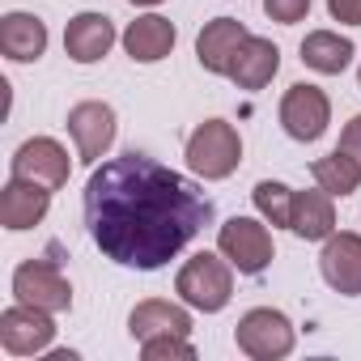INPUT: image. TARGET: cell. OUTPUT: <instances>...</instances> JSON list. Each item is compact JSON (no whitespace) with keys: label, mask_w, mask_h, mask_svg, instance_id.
<instances>
[{"label":"cell","mask_w":361,"mask_h":361,"mask_svg":"<svg viewBox=\"0 0 361 361\" xmlns=\"http://www.w3.org/2000/svg\"><path fill=\"white\" fill-rule=\"evenodd\" d=\"M209 221L213 204L188 178L136 149L102 161L85 183L90 238L106 259L136 272L170 264Z\"/></svg>","instance_id":"cell-1"},{"label":"cell","mask_w":361,"mask_h":361,"mask_svg":"<svg viewBox=\"0 0 361 361\" xmlns=\"http://www.w3.org/2000/svg\"><path fill=\"white\" fill-rule=\"evenodd\" d=\"M174 293L183 298L192 310H204V314H217L230 306L234 298V264L226 255H213V251H200L192 255L174 276Z\"/></svg>","instance_id":"cell-2"},{"label":"cell","mask_w":361,"mask_h":361,"mask_svg":"<svg viewBox=\"0 0 361 361\" xmlns=\"http://www.w3.org/2000/svg\"><path fill=\"white\" fill-rule=\"evenodd\" d=\"M243 161V140L234 132V123L226 119H204L192 140H188V166L192 174L209 178V183H217V178H230Z\"/></svg>","instance_id":"cell-3"},{"label":"cell","mask_w":361,"mask_h":361,"mask_svg":"<svg viewBox=\"0 0 361 361\" xmlns=\"http://www.w3.org/2000/svg\"><path fill=\"white\" fill-rule=\"evenodd\" d=\"M234 340H238V353H247L255 361H276V357L293 353V323L272 306H255L238 319Z\"/></svg>","instance_id":"cell-4"},{"label":"cell","mask_w":361,"mask_h":361,"mask_svg":"<svg viewBox=\"0 0 361 361\" xmlns=\"http://www.w3.org/2000/svg\"><path fill=\"white\" fill-rule=\"evenodd\" d=\"M217 251L243 272V276H259L272 264V234L264 221L255 217H230L217 230Z\"/></svg>","instance_id":"cell-5"},{"label":"cell","mask_w":361,"mask_h":361,"mask_svg":"<svg viewBox=\"0 0 361 361\" xmlns=\"http://www.w3.org/2000/svg\"><path fill=\"white\" fill-rule=\"evenodd\" d=\"M13 298L51 314L73 310V285L64 281V272L56 268V259H26L13 272Z\"/></svg>","instance_id":"cell-6"},{"label":"cell","mask_w":361,"mask_h":361,"mask_svg":"<svg viewBox=\"0 0 361 361\" xmlns=\"http://www.w3.org/2000/svg\"><path fill=\"white\" fill-rule=\"evenodd\" d=\"M327 123H331V102H327V94L319 85L298 81V85L285 90V98H281V128L293 140L310 145V140H319L327 132Z\"/></svg>","instance_id":"cell-7"},{"label":"cell","mask_w":361,"mask_h":361,"mask_svg":"<svg viewBox=\"0 0 361 361\" xmlns=\"http://www.w3.org/2000/svg\"><path fill=\"white\" fill-rule=\"evenodd\" d=\"M56 340V323H51V310H39V306H9L0 314V344L13 357H35V353H47Z\"/></svg>","instance_id":"cell-8"},{"label":"cell","mask_w":361,"mask_h":361,"mask_svg":"<svg viewBox=\"0 0 361 361\" xmlns=\"http://www.w3.org/2000/svg\"><path fill=\"white\" fill-rule=\"evenodd\" d=\"M73 174V161H68V149L51 136H35L26 140L18 153H13V178H30V183H43V188H64Z\"/></svg>","instance_id":"cell-9"},{"label":"cell","mask_w":361,"mask_h":361,"mask_svg":"<svg viewBox=\"0 0 361 361\" xmlns=\"http://www.w3.org/2000/svg\"><path fill=\"white\" fill-rule=\"evenodd\" d=\"M68 136L77 145V157L85 166H98V157L115 140V111L106 102H77L68 111Z\"/></svg>","instance_id":"cell-10"},{"label":"cell","mask_w":361,"mask_h":361,"mask_svg":"<svg viewBox=\"0 0 361 361\" xmlns=\"http://www.w3.org/2000/svg\"><path fill=\"white\" fill-rule=\"evenodd\" d=\"M319 272L323 281L344 293V298H357L361 293V234H331L323 238V255H319Z\"/></svg>","instance_id":"cell-11"},{"label":"cell","mask_w":361,"mask_h":361,"mask_svg":"<svg viewBox=\"0 0 361 361\" xmlns=\"http://www.w3.org/2000/svg\"><path fill=\"white\" fill-rule=\"evenodd\" d=\"M51 209V188L30 183V178H9L0 188V226L5 230H30L47 217Z\"/></svg>","instance_id":"cell-12"},{"label":"cell","mask_w":361,"mask_h":361,"mask_svg":"<svg viewBox=\"0 0 361 361\" xmlns=\"http://www.w3.org/2000/svg\"><path fill=\"white\" fill-rule=\"evenodd\" d=\"M251 39V30L243 26V22H234V18H213L204 30H200V39H196V60H200V68H209V73H217V77H230V64H234V56H238V47Z\"/></svg>","instance_id":"cell-13"},{"label":"cell","mask_w":361,"mask_h":361,"mask_svg":"<svg viewBox=\"0 0 361 361\" xmlns=\"http://www.w3.org/2000/svg\"><path fill=\"white\" fill-rule=\"evenodd\" d=\"M115 47V22L106 13H77L64 30V51L77 64H98Z\"/></svg>","instance_id":"cell-14"},{"label":"cell","mask_w":361,"mask_h":361,"mask_svg":"<svg viewBox=\"0 0 361 361\" xmlns=\"http://www.w3.org/2000/svg\"><path fill=\"white\" fill-rule=\"evenodd\" d=\"M276 68H281V47H276L272 39L251 35V39L238 47L234 64H230V81H234L238 90H264V85L276 77Z\"/></svg>","instance_id":"cell-15"},{"label":"cell","mask_w":361,"mask_h":361,"mask_svg":"<svg viewBox=\"0 0 361 361\" xmlns=\"http://www.w3.org/2000/svg\"><path fill=\"white\" fill-rule=\"evenodd\" d=\"M336 196L314 188V192H293V213H289V230L306 243H323L336 234Z\"/></svg>","instance_id":"cell-16"},{"label":"cell","mask_w":361,"mask_h":361,"mask_svg":"<svg viewBox=\"0 0 361 361\" xmlns=\"http://www.w3.org/2000/svg\"><path fill=\"white\" fill-rule=\"evenodd\" d=\"M128 331L132 340H149V336H192V314L174 302L149 298L128 314Z\"/></svg>","instance_id":"cell-17"},{"label":"cell","mask_w":361,"mask_h":361,"mask_svg":"<svg viewBox=\"0 0 361 361\" xmlns=\"http://www.w3.org/2000/svg\"><path fill=\"white\" fill-rule=\"evenodd\" d=\"M174 26L166 22V18H157V13H145V18H136L128 30H123V51L136 60V64H157V60H166L170 51H174Z\"/></svg>","instance_id":"cell-18"},{"label":"cell","mask_w":361,"mask_h":361,"mask_svg":"<svg viewBox=\"0 0 361 361\" xmlns=\"http://www.w3.org/2000/svg\"><path fill=\"white\" fill-rule=\"evenodd\" d=\"M0 51L18 64H30L47 51V26L35 13H5L0 18Z\"/></svg>","instance_id":"cell-19"},{"label":"cell","mask_w":361,"mask_h":361,"mask_svg":"<svg viewBox=\"0 0 361 361\" xmlns=\"http://www.w3.org/2000/svg\"><path fill=\"white\" fill-rule=\"evenodd\" d=\"M353 56H357L353 39H344L336 30H310L302 39V64L314 68V73H323V77H340L353 64Z\"/></svg>","instance_id":"cell-20"},{"label":"cell","mask_w":361,"mask_h":361,"mask_svg":"<svg viewBox=\"0 0 361 361\" xmlns=\"http://www.w3.org/2000/svg\"><path fill=\"white\" fill-rule=\"evenodd\" d=\"M310 174H314V183L331 196H353L361 188V161L353 153H344L340 145L327 153V157H314L310 161Z\"/></svg>","instance_id":"cell-21"},{"label":"cell","mask_w":361,"mask_h":361,"mask_svg":"<svg viewBox=\"0 0 361 361\" xmlns=\"http://www.w3.org/2000/svg\"><path fill=\"white\" fill-rule=\"evenodd\" d=\"M251 200H255V209H259V217H264L268 226H289L293 192H289L285 183H276V178H264V183H255Z\"/></svg>","instance_id":"cell-22"},{"label":"cell","mask_w":361,"mask_h":361,"mask_svg":"<svg viewBox=\"0 0 361 361\" xmlns=\"http://www.w3.org/2000/svg\"><path fill=\"white\" fill-rule=\"evenodd\" d=\"M140 357L145 361H196V348L188 336H149L140 340Z\"/></svg>","instance_id":"cell-23"},{"label":"cell","mask_w":361,"mask_h":361,"mask_svg":"<svg viewBox=\"0 0 361 361\" xmlns=\"http://www.w3.org/2000/svg\"><path fill=\"white\" fill-rule=\"evenodd\" d=\"M264 13L281 26H298L310 13V0H264Z\"/></svg>","instance_id":"cell-24"},{"label":"cell","mask_w":361,"mask_h":361,"mask_svg":"<svg viewBox=\"0 0 361 361\" xmlns=\"http://www.w3.org/2000/svg\"><path fill=\"white\" fill-rule=\"evenodd\" d=\"M327 13L344 26H361V0H327Z\"/></svg>","instance_id":"cell-25"},{"label":"cell","mask_w":361,"mask_h":361,"mask_svg":"<svg viewBox=\"0 0 361 361\" xmlns=\"http://www.w3.org/2000/svg\"><path fill=\"white\" fill-rule=\"evenodd\" d=\"M340 149L353 153V157L361 161V115H353V119L344 123V132H340Z\"/></svg>","instance_id":"cell-26"},{"label":"cell","mask_w":361,"mask_h":361,"mask_svg":"<svg viewBox=\"0 0 361 361\" xmlns=\"http://www.w3.org/2000/svg\"><path fill=\"white\" fill-rule=\"evenodd\" d=\"M128 5H161V0H128Z\"/></svg>","instance_id":"cell-27"},{"label":"cell","mask_w":361,"mask_h":361,"mask_svg":"<svg viewBox=\"0 0 361 361\" xmlns=\"http://www.w3.org/2000/svg\"><path fill=\"white\" fill-rule=\"evenodd\" d=\"M357 85H361V68H357Z\"/></svg>","instance_id":"cell-28"}]
</instances>
